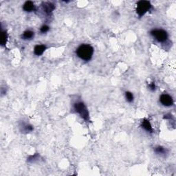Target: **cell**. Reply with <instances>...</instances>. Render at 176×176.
I'll use <instances>...</instances> for the list:
<instances>
[{"instance_id": "obj_12", "label": "cell", "mask_w": 176, "mask_h": 176, "mask_svg": "<svg viewBox=\"0 0 176 176\" xmlns=\"http://www.w3.org/2000/svg\"><path fill=\"white\" fill-rule=\"evenodd\" d=\"M34 37H35V33L30 30H25L22 35V38L25 40H31L33 39Z\"/></svg>"}, {"instance_id": "obj_8", "label": "cell", "mask_w": 176, "mask_h": 176, "mask_svg": "<svg viewBox=\"0 0 176 176\" xmlns=\"http://www.w3.org/2000/svg\"><path fill=\"white\" fill-rule=\"evenodd\" d=\"M23 9H24V11L25 12H33L35 10V6L33 1H28L25 2L23 6Z\"/></svg>"}, {"instance_id": "obj_16", "label": "cell", "mask_w": 176, "mask_h": 176, "mask_svg": "<svg viewBox=\"0 0 176 176\" xmlns=\"http://www.w3.org/2000/svg\"><path fill=\"white\" fill-rule=\"evenodd\" d=\"M39 158V155L35 154V155H33V156H30L28 159V160L29 162H34V161L37 160Z\"/></svg>"}, {"instance_id": "obj_17", "label": "cell", "mask_w": 176, "mask_h": 176, "mask_svg": "<svg viewBox=\"0 0 176 176\" xmlns=\"http://www.w3.org/2000/svg\"><path fill=\"white\" fill-rule=\"evenodd\" d=\"M148 87H149V90H151V91H154L156 90V84H155L154 82H151V83H149Z\"/></svg>"}, {"instance_id": "obj_11", "label": "cell", "mask_w": 176, "mask_h": 176, "mask_svg": "<svg viewBox=\"0 0 176 176\" xmlns=\"http://www.w3.org/2000/svg\"><path fill=\"white\" fill-rule=\"evenodd\" d=\"M8 40V34L5 30H2L1 33V36H0V43L1 46H5Z\"/></svg>"}, {"instance_id": "obj_2", "label": "cell", "mask_w": 176, "mask_h": 176, "mask_svg": "<svg viewBox=\"0 0 176 176\" xmlns=\"http://www.w3.org/2000/svg\"><path fill=\"white\" fill-rule=\"evenodd\" d=\"M74 109L76 111V112L79 114L80 117L83 118L86 121H90V116H89V112L88 110V108L85 105L84 103L81 101L76 102L74 104Z\"/></svg>"}, {"instance_id": "obj_10", "label": "cell", "mask_w": 176, "mask_h": 176, "mask_svg": "<svg viewBox=\"0 0 176 176\" xmlns=\"http://www.w3.org/2000/svg\"><path fill=\"white\" fill-rule=\"evenodd\" d=\"M141 126L144 129H145V130L148 131V132L153 133V131H154V129H153L151 125V123H150L149 120L143 119V121H142Z\"/></svg>"}, {"instance_id": "obj_9", "label": "cell", "mask_w": 176, "mask_h": 176, "mask_svg": "<svg viewBox=\"0 0 176 176\" xmlns=\"http://www.w3.org/2000/svg\"><path fill=\"white\" fill-rule=\"evenodd\" d=\"M46 46L45 45H37L34 48V54L37 56H41L46 50Z\"/></svg>"}, {"instance_id": "obj_3", "label": "cell", "mask_w": 176, "mask_h": 176, "mask_svg": "<svg viewBox=\"0 0 176 176\" xmlns=\"http://www.w3.org/2000/svg\"><path fill=\"white\" fill-rule=\"evenodd\" d=\"M152 8V5L148 1H140L136 4V12L139 17H143Z\"/></svg>"}, {"instance_id": "obj_6", "label": "cell", "mask_w": 176, "mask_h": 176, "mask_svg": "<svg viewBox=\"0 0 176 176\" xmlns=\"http://www.w3.org/2000/svg\"><path fill=\"white\" fill-rule=\"evenodd\" d=\"M42 8L46 14H49L55 9V5L51 2H44L42 4Z\"/></svg>"}, {"instance_id": "obj_7", "label": "cell", "mask_w": 176, "mask_h": 176, "mask_svg": "<svg viewBox=\"0 0 176 176\" xmlns=\"http://www.w3.org/2000/svg\"><path fill=\"white\" fill-rule=\"evenodd\" d=\"M20 129L22 132L27 133L33 131L34 128L31 125L26 123V122H22L20 125Z\"/></svg>"}, {"instance_id": "obj_14", "label": "cell", "mask_w": 176, "mask_h": 176, "mask_svg": "<svg viewBox=\"0 0 176 176\" xmlns=\"http://www.w3.org/2000/svg\"><path fill=\"white\" fill-rule=\"evenodd\" d=\"M125 98H126V100L128 101L129 103H131V102H133L134 97H133V95L131 92H125Z\"/></svg>"}, {"instance_id": "obj_1", "label": "cell", "mask_w": 176, "mask_h": 176, "mask_svg": "<svg viewBox=\"0 0 176 176\" xmlns=\"http://www.w3.org/2000/svg\"><path fill=\"white\" fill-rule=\"evenodd\" d=\"M76 54L83 61H90L94 54V48L88 44H82L76 50Z\"/></svg>"}, {"instance_id": "obj_13", "label": "cell", "mask_w": 176, "mask_h": 176, "mask_svg": "<svg viewBox=\"0 0 176 176\" xmlns=\"http://www.w3.org/2000/svg\"><path fill=\"white\" fill-rule=\"evenodd\" d=\"M154 151L158 155H165L167 154V150L162 146H158L154 149Z\"/></svg>"}, {"instance_id": "obj_15", "label": "cell", "mask_w": 176, "mask_h": 176, "mask_svg": "<svg viewBox=\"0 0 176 176\" xmlns=\"http://www.w3.org/2000/svg\"><path fill=\"white\" fill-rule=\"evenodd\" d=\"M50 30V27L48 26L47 25H42L41 27V28H40V31H41V33H47V32L49 31Z\"/></svg>"}, {"instance_id": "obj_5", "label": "cell", "mask_w": 176, "mask_h": 176, "mask_svg": "<svg viewBox=\"0 0 176 176\" xmlns=\"http://www.w3.org/2000/svg\"><path fill=\"white\" fill-rule=\"evenodd\" d=\"M160 101L162 105L166 107H170L173 105V100L170 95L167 94H163L160 97Z\"/></svg>"}, {"instance_id": "obj_4", "label": "cell", "mask_w": 176, "mask_h": 176, "mask_svg": "<svg viewBox=\"0 0 176 176\" xmlns=\"http://www.w3.org/2000/svg\"><path fill=\"white\" fill-rule=\"evenodd\" d=\"M151 35L160 43H164L168 39V34L164 30L162 29H155L151 32Z\"/></svg>"}]
</instances>
